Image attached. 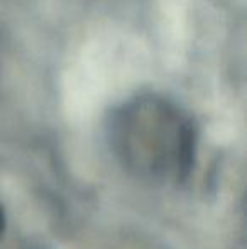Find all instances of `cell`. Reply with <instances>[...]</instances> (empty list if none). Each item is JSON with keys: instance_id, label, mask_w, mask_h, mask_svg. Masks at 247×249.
<instances>
[{"instance_id": "cell-1", "label": "cell", "mask_w": 247, "mask_h": 249, "mask_svg": "<svg viewBox=\"0 0 247 249\" xmlns=\"http://www.w3.org/2000/svg\"><path fill=\"white\" fill-rule=\"evenodd\" d=\"M107 142L132 178L156 187H176L190 178L197 160V129L180 105L142 93L114 108Z\"/></svg>"}, {"instance_id": "cell-2", "label": "cell", "mask_w": 247, "mask_h": 249, "mask_svg": "<svg viewBox=\"0 0 247 249\" xmlns=\"http://www.w3.org/2000/svg\"><path fill=\"white\" fill-rule=\"evenodd\" d=\"M5 226H7V217H5V210H3L2 203H0V241H2L3 234H5Z\"/></svg>"}]
</instances>
